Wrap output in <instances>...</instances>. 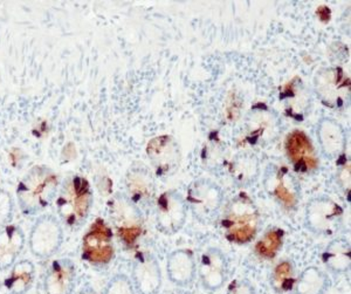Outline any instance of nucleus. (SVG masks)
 <instances>
[{"label":"nucleus","mask_w":351,"mask_h":294,"mask_svg":"<svg viewBox=\"0 0 351 294\" xmlns=\"http://www.w3.org/2000/svg\"><path fill=\"white\" fill-rule=\"evenodd\" d=\"M58 185V177L49 168L33 167L16 188V197L21 211L26 215H34L46 209L56 199Z\"/></svg>","instance_id":"1"},{"label":"nucleus","mask_w":351,"mask_h":294,"mask_svg":"<svg viewBox=\"0 0 351 294\" xmlns=\"http://www.w3.org/2000/svg\"><path fill=\"white\" fill-rule=\"evenodd\" d=\"M223 232L230 242L247 244L259 227V211L247 195L237 196L228 203L221 220Z\"/></svg>","instance_id":"2"},{"label":"nucleus","mask_w":351,"mask_h":294,"mask_svg":"<svg viewBox=\"0 0 351 294\" xmlns=\"http://www.w3.org/2000/svg\"><path fill=\"white\" fill-rule=\"evenodd\" d=\"M93 204V194L87 179L73 176L61 187L56 199L58 214L68 227H77L87 219Z\"/></svg>","instance_id":"3"},{"label":"nucleus","mask_w":351,"mask_h":294,"mask_svg":"<svg viewBox=\"0 0 351 294\" xmlns=\"http://www.w3.org/2000/svg\"><path fill=\"white\" fill-rule=\"evenodd\" d=\"M189 207L193 216L203 223L216 219L223 203V192L212 181L202 179L192 182L188 190Z\"/></svg>","instance_id":"4"},{"label":"nucleus","mask_w":351,"mask_h":294,"mask_svg":"<svg viewBox=\"0 0 351 294\" xmlns=\"http://www.w3.org/2000/svg\"><path fill=\"white\" fill-rule=\"evenodd\" d=\"M115 255L112 231L99 218L93 224L82 242V257L94 267H107Z\"/></svg>","instance_id":"5"},{"label":"nucleus","mask_w":351,"mask_h":294,"mask_svg":"<svg viewBox=\"0 0 351 294\" xmlns=\"http://www.w3.org/2000/svg\"><path fill=\"white\" fill-rule=\"evenodd\" d=\"M64 240V231L58 219L45 215L36 220L29 235V249L33 255L40 259L56 255Z\"/></svg>","instance_id":"6"},{"label":"nucleus","mask_w":351,"mask_h":294,"mask_svg":"<svg viewBox=\"0 0 351 294\" xmlns=\"http://www.w3.org/2000/svg\"><path fill=\"white\" fill-rule=\"evenodd\" d=\"M343 210L329 197H317L308 203L306 223L316 235H332L339 227Z\"/></svg>","instance_id":"7"},{"label":"nucleus","mask_w":351,"mask_h":294,"mask_svg":"<svg viewBox=\"0 0 351 294\" xmlns=\"http://www.w3.org/2000/svg\"><path fill=\"white\" fill-rule=\"evenodd\" d=\"M188 204L177 191H165L157 201L156 218L162 232L173 235L182 230L186 220Z\"/></svg>","instance_id":"8"},{"label":"nucleus","mask_w":351,"mask_h":294,"mask_svg":"<svg viewBox=\"0 0 351 294\" xmlns=\"http://www.w3.org/2000/svg\"><path fill=\"white\" fill-rule=\"evenodd\" d=\"M147 152L157 175L167 177L180 169V147L171 136L160 135L152 139L148 144Z\"/></svg>","instance_id":"9"},{"label":"nucleus","mask_w":351,"mask_h":294,"mask_svg":"<svg viewBox=\"0 0 351 294\" xmlns=\"http://www.w3.org/2000/svg\"><path fill=\"white\" fill-rule=\"evenodd\" d=\"M112 215L116 230L127 245L132 247L142 235V222L138 211L132 207L128 199H116L112 203Z\"/></svg>","instance_id":"10"},{"label":"nucleus","mask_w":351,"mask_h":294,"mask_svg":"<svg viewBox=\"0 0 351 294\" xmlns=\"http://www.w3.org/2000/svg\"><path fill=\"white\" fill-rule=\"evenodd\" d=\"M132 285L137 294H158L162 287L160 265L149 253L137 256L132 267Z\"/></svg>","instance_id":"11"},{"label":"nucleus","mask_w":351,"mask_h":294,"mask_svg":"<svg viewBox=\"0 0 351 294\" xmlns=\"http://www.w3.org/2000/svg\"><path fill=\"white\" fill-rule=\"evenodd\" d=\"M286 151L294 169L302 174L315 171L319 167V159L315 149L304 131H295L286 139Z\"/></svg>","instance_id":"12"},{"label":"nucleus","mask_w":351,"mask_h":294,"mask_svg":"<svg viewBox=\"0 0 351 294\" xmlns=\"http://www.w3.org/2000/svg\"><path fill=\"white\" fill-rule=\"evenodd\" d=\"M204 289L210 292L220 290L226 280V258L218 249H208L200 260L198 269Z\"/></svg>","instance_id":"13"},{"label":"nucleus","mask_w":351,"mask_h":294,"mask_svg":"<svg viewBox=\"0 0 351 294\" xmlns=\"http://www.w3.org/2000/svg\"><path fill=\"white\" fill-rule=\"evenodd\" d=\"M75 284V264L71 259H58L53 262L45 278V294H73Z\"/></svg>","instance_id":"14"},{"label":"nucleus","mask_w":351,"mask_h":294,"mask_svg":"<svg viewBox=\"0 0 351 294\" xmlns=\"http://www.w3.org/2000/svg\"><path fill=\"white\" fill-rule=\"evenodd\" d=\"M317 93L331 107L339 106L349 93V79L341 68H330L316 78Z\"/></svg>","instance_id":"15"},{"label":"nucleus","mask_w":351,"mask_h":294,"mask_svg":"<svg viewBox=\"0 0 351 294\" xmlns=\"http://www.w3.org/2000/svg\"><path fill=\"white\" fill-rule=\"evenodd\" d=\"M169 279L176 286L186 287L196 278V260L190 250H176L170 253L167 264Z\"/></svg>","instance_id":"16"},{"label":"nucleus","mask_w":351,"mask_h":294,"mask_svg":"<svg viewBox=\"0 0 351 294\" xmlns=\"http://www.w3.org/2000/svg\"><path fill=\"white\" fill-rule=\"evenodd\" d=\"M25 247V235L21 227L8 225L0 231V270L16 264Z\"/></svg>","instance_id":"17"},{"label":"nucleus","mask_w":351,"mask_h":294,"mask_svg":"<svg viewBox=\"0 0 351 294\" xmlns=\"http://www.w3.org/2000/svg\"><path fill=\"white\" fill-rule=\"evenodd\" d=\"M125 184L134 202H148L155 195L154 177L142 164H136L128 171Z\"/></svg>","instance_id":"18"},{"label":"nucleus","mask_w":351,"mask_h":294,"mask_svg":"<svg viewBox=\"0 0 351 294\" xmlns=\"http://www.w3.org/2000/svg\"><path fill=\"white\" fill-rule=\"evenodd\" d=\"M266 185L271 195L274 196V199L287 210H291L296 207L298 204V189L295 184L293 182V179H288L287 170L281 169L276 171L274 177L266 181Z\"/></svg>","instance_id":"19"},{"label":"nucleus","mask_w":351,"mask_h":294,"mask_svg":"<svg viewBox=\"0 0 351 294\" xmlns=\"http://www.w3.org/2000/svg\"><path fill=\"white\" fill-rule=\"evenodd\" d=\"M324 265L334 275H343L350 269V244L346 239H335L324 251Z\"/></svg>","instance_id":"20"},{"label":"nucleus","mask_w":351,"mask_h":294,"mask_svg":"<svg viewBox=\"0 0 351 294\" xmlns=\"http://www.w3.org/2000/svg\"><path fill=\"white\" fill-rule=\"evenodd\" d=\"M36 277V267L31 260L24 259L16 262L8 275L5 286L10 294H26L31 290Z\"/></svg>","instance_id":"21"},{"label":"nucleus","mask_w":351,"mask_h":294,"mask_svg":"<svg viewBox=\"0 0 351 294\" xmlns=\"http://www.w3.org/2000/svg\"><path fill=\"white\" fill-rule=\"evenodd\" d=\"M319 137L324 154L329 157H336L342 154L346 137L342 128L332 120H324L319 127Z\"/></svg>","instance_id":"22"},{"label":"nucleus","mask_w":351,"mask_h":294,"mask_svg":"<svg viewBox=\"0 0 351 294\" xmlns=\"http://www.w3.org/2000/svg\"><path fill=\"white\" fill-rule=\"evenodd\" d=\"M327 275L317 267H307L296 279L293 292L294 294H326L329 289Z\"/></svg>","instance_id":"23"},{"label":"nucleus","mask_w":351,"mask_h":294,"mask_svg":"<svg viewBox=\"0 0 351 294\" xmlns=\"http://www.w3.org/2000/svg\"><path fill=\"white\" fill-rule=\"evenodd\" d=\"M295 271L291 262H280L271 275V287L278 294L287 293L295 284Z\"/></svg>","instance_id":"24"},{"label":"nucleus","mask_w":351,"mask_h":294,"mask_svg":"<svg viewBox=\"0 0 351 294\" xmlns=\"http://www.w3.org/2000/svg\"><path fill=\"white\" fill-rule=\"evenodd\" d=\"M284 231L279 227H271L266 231L263 238L256 242V255L263 259L276 258L284 244Z\"/></svg>","instance_id":"25"},{"label":"nucleus","mask_w":351,"mask_h":294,"mask_svg":"<svg viewBox=\"0 0 351 294\" xmlns=\"http://www.w3.org/2000/svg\"><path fill=\"white\" fill-rule=\"evenodd\" d=\"M232 174L239 183H250L258 175V164L256 159L246 157L237 159L236 162L232 164Z\"/></svg>","instance_id":"26"},{"label":"nucleus","mask_w":351,"mask_h":294,"mask_svg":"<svg viewBox=\"0 0 351 294\" xmlns=\"http://www.w3.org/2000/svg\"><path fill=\"white\" fill-rule=\"evenodd\" d=\"M104 294H135V289L127 275H116L106 285Z\"/></svg>","instance_id":"27"},{"label":"nucleus","mask_w":351,"mask_h":294,"mask_svg":"<svg viewBox=\"0 0 351 294\" xmlns=\"http://www.w3.org/2000/svg\"><path fill=\"white\" fill-rule=\"evenodd\" d=\"M13 214V201L8 191L0 190V227H5Z\"/></svg>","instance_id":"28"},{"label":"nucleus","mask_w":351,"mask_h":294,"mask_svg":"<svg viewBox=\"0 0 351 294\" xmlns=\"http://www.w3.org/2000/svg\"><path fill=\"white\" fill-rule=\"evenodd\" d=\"M226 294H256V292L247 280H234L228 286Z\"/></svg>","instance_id":"29"},{"label":"nucleus","mask_w":351,"mask_h":294,"mask_svg":"<svg viewBox=\"0 0 351 294\" xmlns=\"http://www.w3.org/2000/svg\"><path fill=\"white\" fill-rule=\"evenodd\" d=\"M337 179H339V183L341 184V187L343 188L344 190H350V164H346L341 169Z\"/></svg>","instance_id":"30"},{"label":"nucleus","mask_w":351,"mask_h":294,"mask_svg":"<svg viewBox=\"0 0 351 294\" xmlns=\"http://www.w3.org/2000/svg\"><path fill=\"white\" fill-rule=\"evenodd\" d=\"M324 12H322L321 8H319V10H317V14H319V19L326 23V21L330 19V10H329L327 6H324Z\"/></svg>","instance_id":"31"},{"label":"nucleus","mask_w":351,"mask_h":294,"mask_svg":"<svg viewBox=\"0 0 351 294\" xmlns=\"http://www.w3.org/2000/svg\"><path fill=\"white\" fill-rule=\"evenodd\" d=\"M79 294H99L97 292H96L93 287L90 286H86L84 287V289H81L80 292H79Z\"/></svg>","instance_id":"32"}]
</instances>
